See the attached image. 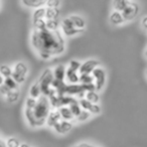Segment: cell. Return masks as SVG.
I'll use <instances>...</instances> for the list:
<instances>
[{"label":"cell","instance_id":"6da1fadb","mask_svg":"<svg viewBox=\"0 0 147 147\" xmlns=\"http://www.w3.org/2000/svg\"><path fill=\"white\" fill-rule=\"evenodd\" d=\"M32 49L40 59L47 61L63 55L65 51V40L61 31L49 29H32L30 34Z\"/></svg>","mask_w":147,"mask_h":147},{"label":"cell","instance_id":"7a4b0ae2","mask_svg":"<svg viewBox=\"0 0 147 147\" xmlns=\"http://www.w3.org/2000/svg\"><path fill=\"white\" fill-rule=\"evenodd\" d=\"M51 101L47 96H41L37 99L36 105L33 109L24 108V117L27 124L31 128H39L47 125V120L51 113Z\"/></svg>","mask_w":147,"mask_h":147},{"label":"cell","instance_id":"3957f363","mask_svg":"<svg viewBox=\"0 0 147 147\" xmlns=\"http://www.w3.org/2000/svg\"><path fill=\"white\" fill-rule=\"evenodd\" d=\"M53 69H45V71L41 73L40 77L37 80L39 86L41 89V93H42V96L49 97L51 92L53 91Z\"/></svg>","mask_w":147,"mask_h":147},{"label":"cell","instance_id":"277c9868","mask_svg":"<svg viewBox=\"0 0 147 147\" xmlns=\"http://www.w3.org/2000/svg\"><path fill=\"white\" fill-rule=\"evenodd\" d=\"M92 76H93V78H94L95 90H96L97 92L102 91L103 89H104L105 85H106V81H107L106 69L100 65V67H96V69L93 71Z\"/></svg>","mask_w":147,"mask_h":147},{"label":"cell","instance_id":"5b68a950","mask_svg":"<svg viewBox=\"0 0 147 147\" xmlns=\"http://www.w3.org/2000/svg\"><path fill=\"white\" fill-rule=\"evenodd\" d=\"M61 33L63 34V36H67V37L76 36V35L81 34V33H83L85 31V30H83V29L77 28V27L74 25L73 21L71 20L69 16L65 17L61 22Z\"/></svg>","mask_w":147,"mask_h":147},{"label":"cell","instance_id":"8992f818","mask_svg":"<svg viewBox=\"0 0 147 147\" xmlns=\"http://www.w3.org/2000/svg\"><path fill=\"white\" fill-rule=\"evenodd\" d=\"M139 10H140V7L137 4L136 2H133L130 1V3L128 4V6L122 11V14L124 16L125 20L126 21H131L135 18V17L138 15Z\"/></svg>","mask_w":147,"mask_h":147},{"label":"cell","instance_id":"52a82bcc","mask_svg":"<svg viewBox=\"0 0 147 147\" xmlns=\"http://www.w3.org/2000/svg\"><path fill=\"white\" fill-rule=\"evenodd\" d=\"M101 63L97 59H90L88 61H85L84 63H82L80 67V71L79 73L80 74H92L93 71H94L96 67H100Z\"/></svg>","mask_w":147,"mask_h":147},{"label":"cell","instance_id":"ba28073f","mask_svg":"<svg viewBox=\"0 0 147 147\" xmlns=\"http://www.w3.org/2000/svg\"><path fill=\"white\" fill-rule=\"evenodd\" d=\"M73 128V123L71 121H67V120H63L57 123L55 126L53 127V129L55 130V132H57L59 135H65L67 133H69V131Z\"/></svg>","mask_w":147,"mask_h":147},{"label":"cell","instance_id":"9c48e42d","mask_svg":"<svg viewBox=\"0 0 147 147\" xmlns=\"http://www.w3.org/2000/svg\"><path fill=\"white\" fill-rule=\"evenodd\" d=\"M65 81L69 85L80 84V73L77 71H73V69L67 67V73H65Z\"/></svg>","mask_w":147,"mask_h":147},{"label":"cell","instance_id":"30bf717a","mask_svg":"<svg viewBox=\"0 0 147 147\" xmlns=\"http://www.w3.org/2000/svg\"><path fill=\"white\" fill-rule=\"evenodd\" d=\"M109 21L114 26H119V25H122L124 22H126L122 12L117 10H113L110 13V15H109Z\"/></svg>","mask_w":147,"mask_h":147},{"label":"cell","instance_id":"8fae6325","mask_svg":"<svg viewBox=\"0 0 147 147\" xmlns=\"http://www.w3.org/2000/svg\"><path fill=\"white\" fill-rule=\"evenodd\" d=\"M65 73H67V67L63 65H57L53 69V78L59 82H65Z\"/></svg>","mask_w":147,"mask_h":147},{"label":"cell","instance_id":"7c38bea8","mask_svg":"<svg viewBox=\"0 0 147 147\" xmlns=\"http://www.w3.org/2000/svg\"><path fill=\"white\" fill-rule=\"evenodd\" d=\"M61 120V117L59 112V109H57V110L55 109V110H51V113H49V117H47V125L49 127H51V128H53V127Z\"/></svg>","mask_w":147,"mask_h":147},{"label":"cell","instance_id":"4fadbf2b","mask_svg":"<svg viewBox=\"0 0 147 147\" xmlns=\"http://www.w3.org/2000/svg\"><path fill=\"white\" fill-rule=\"evenodd\" d=\"M47 0H21V3L27 8L36 9L39 7H43L47 4Z\"/></svg>","mask_w":147,"mask_h":147},{"label":"cell","instance_id":"5bb4252c","mask_svg":"<svg viewBox=\"0 0 147 147\" xmlns=\"http://www.w3.org/2000/svg\"><path fill=\"white\" fill-rule=\"evenodd\" d=\"M69 18L71 20L73 21L74 25L79 29H83L85 30L87 27V22H86V19L84 18L83 16L78 14H73V15H69Z\"/></svg>","mask_w":147,"mask_h":147},{"label":"cell","instance_id":"9a60e30c","mask_svg":"<svg viewBox=\"0 0 147 147\" xmlns=\"http://www.w3.org/2000/svg\"><path fill=\"white\" fill-rule=\"evenodd\" d=\"M28 96L31 97V98H34V99H38L39 97L42 96V93H41V89L40 86H39L38 82H34L32 85L30 86L28 91Z\"/></svg>","mask_w":147,"mask_h":147},{"label":"cell","instance_id":"2e32d148","mask_svg":"<svg viewBox=\"0 0 147 147\" xmlns=\"http://www.w3.org/2000/svg\"><path fill=\"white\" fill-rule=\"evenodd\" d=\"M13 71H15L17 74H20L22 76L27 77V75H28V67H27V65L24 61H18L13 67Z\"/></svg>","mask_w":147,"mask_h":147},{"label":"cell","instance_id":"e0dca14e","mask_svg":"<svg viewBox=\"0 0 147 147\" xmlns=\"http://www.w3.org/2000/svg\"><path fill=\"white\" fill-rule=\"evenodd\" d=\"M59 112L61 114V117L63 120H67V121H71L75 119L71 111L69 110V106H61L59 108Z\"/></svg>","mask_w":147,"mask_h":147},{"label":"cell","instance_id":"ac0fdd59","mask_svg":"<svg viewBox=\"0 0 147 147\" xmlns=\"http://www.w3.org/2000/svg\"><path fill=\"white\" fill-rule=\"evenodd\" d=\"M61 14L59 8H51V7H45V19L51 20V19H57Z\"/></svg>","mask_w":147,"mask_h":147},{"label":"cell","instance_id":"d6986e66","mask_svg":"<svg viewBox=\"0 0 147 147\" xmlns=\"http://www.w3.org/2000/svg\"><path fill=\"white\" fill-rule=\"evenodd\" d=\"M19 97H20V92L19 90H11L8 94L5 96V100L9 104H14L17 101L19 100Z\"/></svg>","mask_w":147,"mask_h":147},{"label":"cell","instance_id":"ffe728a7","mask_svg":"<svg viewBox=\"0 0 147 147\" xmlns=\"http://www.w3.org/2000/svg\"><path fill=\"white\" fill-rule=\"evenodd\" d=\"M130 3V0H113V9L122 12Z\"/></svg>","mask_w":147,"mask_h":147},{"label":"cell","instance_id":"44dd1931","mask_svg":"<svg viewBox=\"0 0 147 147\" xmlns=\"http://www.w3.org/2000/svg\"><path fill=\"white\" fill-rule=\"evenodd\" d=\"M85 98L88 101H90L92 104H99V102H100V96H99L98 92L95 90L87 91L85 93Z\"/></svg>","mask_w":147,"mask_h":147},{"label":"cell","instance_id":"7402d4cb","mask_svg":"<svg viewBox=\"0 0 147 147\" xmlns=\"http://www.w3.org/2000/svg\"><path fill=\"white\" fill-rule=\"evenodd\" d=\"M69 110L71 111V113H73V115H74V117H75V118H76V117H78L79 115L81 114L82 110H83V109L81 108L80 104H79L78 100L73 101V102L69 105Z\"/></svg>","mask_w":147,"mask_h":147},{"label":"cell","instance_id":"603a6c76","mask_svg":"<svg viewBox=\"0 0 147 147\" xmlns=\"http://www.w3.org/2000/svg\"><path fill=\"white\" fill-rule=\"evenodd\" d=\"M80 84L83 85H93L94 78L92 74H80Z\"/></svg>","mask_w":147,"mask_h":147},{"label":"cell","instance_id":"cb8c5ba5","mask_svg":"<svg viewBox=\"0 0 147 147\" xmlns=\"http://www.w3.org/2000/svg\"><path fill=\"white\" fill-rule=\"evenodd\" d=\"M13 69L8 65H0V75L4 78H9L12 76Z\"/></svg>","mask_w":147,"mask_h":147},{"label":"cell","instance_id":"d4e9b609","mask_svg":"<svg viewBox=\"0 0 147 147\" xmlns=\"http://www.w3.org/2000/svg\"><path fill=\"white\" fill-rule=\"evenodd\" d=\"M32 26L33 29L42 30L47 28V20L45 19H32Z\"/></svg>","mask_w":147,"mask_h":147},{"label":"cell","instance_id":"484cf974","mask_svg":"<svg viewBox=\"0 0 147 147\" xmlns=\"http://www.w3.org/2000/svg\"><path fill=\"white\" fill-rule=\"evenodd\" d=\"M47 20V19H45ZM61 27V23L59 22L57 19H51V20H47V29L51 31L59 30V28Z\"/></svg>","mask_w":147,"mask_h":147},{"label":"cell","instance_id":"4316f807","mask_svg":"<svg viewBox=\"0 0 147 147\" xmlns=\"http://www.w3.org/2000/svg\"><path fill=\"white\" fill-rule=\"evenodd\" d=\"M32 19H45V7H39L33 10Z\"/></svg>","mask_w":147,"mask_h":147},{"label":"cell","instance_id":"83f0119b","mask_svg":"<svg viewBox=\"0 0 147 147\" xmlns=\"http://www.w3.org/2000/svg\"><path fill=\"white\" fill-rule=\"evenodd\" d=\"M4 84L8 87L10 90H19V85L15 82V80L12 77H9V78L4 79Z\"/></svg>","mask_w":147,"mask_h":147},{"label":"cell","instance_id":"f1b7e54d","mask_svg":"<svg viewBox=\"0 0 147 147\" xmlns=\"http://www.w3.org/2000/svg\"><path fill=\"white\" fill-rule=\"evenodd\" d=\"M92 116V114H91L90 111H87V110H82V112H81V114L79 115L78 117H76L75 118V120L77 121V122H86L87 120H88L90 117Z\"/></svg>","mask_w":147,"mask_h":147},{"label":"cell","instance_id":"f546056e","mask_svg":"<svg viewBox=\"0 0 147 147\" xmlns=\"http://www.w3.org/2000/svg\"><path fill=\"white\" fill-rule=\"evenodd\" d=\"M79 104H80L81 108L83 109V110H87V111H90L91 107H92V103L90 102V101L87 100L85 97H83V98H80L79 99Z\"/></svg>","mask_w":147,"mask_h":147},{"label":"cell","instance_id":"4dcf8cb0","mask_svg":"<svg viewBox=\"0 0 147 147\" xmlns=\"http://www.w3.org/2000/svg\"><path fill=\"white\" fill-rule=\"evenodd\" d=\"M20 141L15 137H9L6 140V147H19Z\"/></svg>","mask_w":147,"mask_h":147},{"label":"cell","instance_id":"1f68e13d","mask_svg":"<svg viewBox=\"0 0 147 147\" xmlns=\"http://www.w3.org/2000/svg\"><path fill=\"white\" fill-rule=\"evenodd\" d=\"M81 65H82V63H81V61H77V59H71V61L69 63L67 67H69V69H73V71H80Z\"/></svg>","mask_w":147,"mask_h":147},{"label":"cell","instance_id":"d6a6232c","mask_svg":"<svg viewBox=\"0 0 147 147\" xmlns=\"http://www.w3.org/2000/svg\"><path fill=\"white\" fill-rule=\"evenodd\" d=\"M12 77L13 79L15 80V82L17 83L18 85H21V84H23V83L26 81V78L27 77H25V76H22V75H20V74H17V73H15V71H13L12 73Z\"/></svg>","mask_w":147,"mask_h":147},{"label":"cell","instance_id":"836d02e7","mask_svg":"<svg viewBox=\"0 0 147 147\" xmlns=\"http://www.w3.org/2000/svg\"><path fill=\"white\" fill-rule=\"evenodd\" d=\"M36 102H37V99L31 98V97L28 96V98L25 100V108L26 109H33L35 105H36Z\"/></svg>","mask_w":147,"mask_h":147},{"label":"cell","instance_id":"e575fe53","mask_svg":"<svg viewBox=\"0 0 147 147\" xmlns=\"http://www.w3.org/2000/svg\"><path fill=\"white\" fill-rule=\"evenodd\" d=\"M47 7H51V8H59L61 6V0H47Z\"/></svg>","mask_w":147,"mask_h":147},{"label":"cell","instance_id":"d590c367","mask_svg":"<svg viewBox=\"0 0 147 147\" xmlns=\"http://www.w3.org/2000/svg\"><path fill=\"white\" fill-rule=\"evenodd\" d=\"M90 112L92 115H99L102 112V108L99 104H93L90 109Z\"/></svg>","mask_w":147,"mask_h":147},{"label":"cell","instance_id":"8d00e7d4","mask_svg":"<svg viewBox=\"0 0 147 147\" xmlns=\"http://www.w3.org/2000/svg\"><path fill=\"white\" fill-rule=\"evenodd\" d=\"M10 91L11 90L5 84H3V85H1V86H0V95H1V96L5 97L9 92H10Z\"/></svg>","mask_w":147,"mask_h":147},{"label":"cell","instance_id":"74e56055","mask_svg":"<svg viewBox=\"0 0 147 147\" xmlns=\"http://www.w3.org/2000/svg\"><path fill=\"white\" fill-rule=\"evenodd\" d=\"M73 147H98L96 145L92 144V143H89V142H80L78 144L74 145Z\"/></svg>","mask_w":147,"mask_h":147},{"label":"cell","instance_id":"f35d334b","mask_svg":"<svg viewBox=\"0 0 147 147\" xmlns=\"http://www.w3.org/2000/svg\"><path fill=\"white\" fill-rule=\"evenodd\" d=\"M141 25L145 30H147V16H144L141 19Z\"/></svg>","mask_w":147,"mask_h":147},{"label":"cell","instance_id":"ab89813d","mask_svg":"<svg viewBox=\"0 0 147 147\" xmlns=\"http://www.w3.org/2000/svg\"><path fill=\"white\" fill-rule=\"evenodd\" d=\"M0 147H6V141H4L0 136Z\"/></svg>","mask_w":147,"mask_h":147},{"label":"cell","instance_id":"60d3db41","mask_svg":"<svg viewBox=\"0 0 147 147\" xmlns=\"http://www.w3.org/2000/svg\"><path fill=\"white\" fill-rule=\"evenodd\" d=\"M4 79H5L4 77H2L1 75H0V86L4 84Z\"/></svg>","mask_w":147,"mask_h":147},{"label":"cell","instance_id":"b9f144b4","mask_svg":"<svg viewBox=\"0 0 147 147\" xmlns=\"http://www.w3.org/2000/svg\"><path fill=\"white\" fill-rule=\"evenodd\" d=\"M19 147H31L29 144H27V143H20V146Z\"/></svg>","mask_w":147,"mask_h":147},{"label":"cell","instance_id":"7bdbcfd3","mask_svg":"<svg viewBox=\"0 0 147 147\" xmlns=\"http://www.w3.org/2000/svg\"><path fill=\"white\" fill-rule=\"evenodd\" d=\"M145 55L147 57V47H146V51H145Z\"/></svg>","mask_w":147,"mask_h":147},{"label":"cell","instance_id":"ee69618b","mask_svg":"<svg viewBox=\"0 0 147 147\" xmlns=\"http://www.w3.org/2000/svg\"><path fill=\"white\" fill-rule=\"evenodd\" d=\"M146 75H147V69H146Z\"/></svg>","mask_w":147,"mask_h":147}]
</instances>
